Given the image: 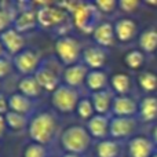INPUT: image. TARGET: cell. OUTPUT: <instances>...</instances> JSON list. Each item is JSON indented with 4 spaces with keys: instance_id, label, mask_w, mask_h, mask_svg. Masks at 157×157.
<instances>
[{
    "instance_id": "obj_35",
    "label": "cell",
    "mask_w": 157,
    "mask_h": 157,
    "mask_svg": "<svg viewBox=\"0 0 157 157\" xmlns=\"http://www.w3.org/2000/svg\"><path fill=\"white\" fill-rule=\"evenodd\" d=\"M13 68H14V65H13V62H11L8 58H6V57L0 58V78L7 77L8 75L11 73Z\"/></svg>"
},
{
    "instance_id": "obj_9",
    "label": "cell",
    "mask_w": 157,
    "mask_h": 157,
    "mask_svg": "<svg viewBox=\"0 0 157 157\" xmlns=\"http://www.w3.org/2000/svg\"><path fill=\"white\" fill-rule=\"evenodd\" d=\"M83 63L90 71H101L108 61V52L99 46H91L83 50Z\"/></svg>"
},
{
    "instance_id": "obj_12",
    "label": "cell",
    "mask_w": 157,
    "mask_h": 157,
    "mask_svg": "<svg viewBox=\"0 0 157 157\" xmlns=\"http://www.w3.org/2000/svg\"><path fill=\"white\" fill-rule=\"evenodd\" d=\"M0 41H2L3 47H4V51L8 54L17 55L25 50V37L22 33H19L17 29L10 28L6 32H3L0 35Z\"/></svg>"
},
{
    "instance_id": "obj_25",
    "label": "cell",
    "mask_w": 157,
    "mask_h": 157,
    "mask_svg": "<svg viewBox=\"0 0 157 157\" xmlns=\"http://www.w3.org/2000/svg\"><path fill=\"white\" fill-rule=\"evenodd\" d=\"M110 86L117 95H128V92H130V90H131L130 75L123 73V72L114 73L110 78Z\"/></svg>"
},
{
    "instance_id": "obj_16",
    "label": "cell",
    "mask_w": 157,
    "mask_h": 157,
    "mask_svg": "<svg viewBox=\"0 0 157 157\" xmlns=\"http://www.w3.org/2000/svg\"><path fill=\"white\" fill-rule=\"evenodd\" d=\"M37 25H39L37 10L29 8V10L19 11V13L15 14L13 28L18 30L19 33H26V32H30L32 29H35Z\"/></svg>"
},
{
    "instance_id": "obj_1",
    "label": "cell",
    "mask_w": 157,
    "mask_h": 157,
    "mask_svg": "<svg viewBox=\"0 0 157 157\" xmlns=\"http://www.w3.org/2000/svg\"><path fill=\"white\" fill-rule=\"evenodd\" d=\"M58 131V120L51 112H39L33 114L28 124V134L32 142L48 145Z\"/></svg>"
},
{
    "instance_id": "obj_6",
    "label": "cell",
    "mask_w": 157,
    "mask_h": 157,
    "mask_svg": "<svg viewBox=\"0 0 157 157\" xmlns=\"http://www.w3.org/2000/svg\"><path fill=\"white\" fill-rule=\"evenodd\" d=\"M37 22L44 29L61 28L68 22V11L59 4H43L37 8Z\"/></svg>"
},
{
    "instance_id": "obj_27",
    "label": "cell",
    "mask_w": 157,
    "mask_h": 157,
    "mask_svg": "<svg viewBox=\"0 0 157 157\" xmlns=\"http://www.w3.org/2000/svg\"><path fill=\"white\" fill-rule=\"evenodd\" d=\"M6 124H7V128L13 131H21L24 130L25 127H28L29 121H28V117L24 116V114L15 113V112H8L6 114Z\"/></svg>"
},
{
    "instance_id": "obj_22",
    "label": "cell",
    "mask_w": 157,
    "mask_h": 157,
    "mask_svg": "<svg viewBox=\"0 0 157 157\" xmlns=\"http://www.w3.org/2000/svg\"><path fill=\"white\" fill-rule=\"evenodd\" d=\"M41 91H43V88L40 87L39 81L36 80L35 75L33 76H24L18 81V92H21L22 95L30 98V99L37 98L41 94Z\"/></svg>"
},
{
    "instance_id": "obj_19",
    "label": "cell",
    "mask_w": 157,
    "mask_h": 157,
    "mask_svg": "<svg viewBox=\"0 0 157 157\" xmlns=\"http://www.w3.org/2000/svg\"><path fill=\"white\" fill-rule=\"evenodd\" d=\"M91 101H92V105H94L95 113L108 116L109 112H112L114 95L109 90H102V91H98V92H92Z\"/></svg>"
},
{
    "instance_id": "obj_39",
    "label": "cell",
    "mask_w": 157,
    "mask_h": 157,
    "mask_svg": "<svg viewBox=\"0 0 157 157\" xmlns=\"http://www.w3.org/2000/svg\"><path fill=\"white\" fill-rule=\"evenodd\" d=\"M4 47H3V44H2V41H0V58L2 57H4Z\"/></svg>"
},
{
    "instance_id": "obj_14",
    "label": "cell",
    "mask_w": 157,
    "mask_h": 157,
    "mask_svg": "<svg viewBox=\"0 0 157 157\" xmlns=\"http://www.w3.org/2000/svg\"><path fill=\"white\" fill-rule=\"evenodd\" d=\"M36 80L39 81L40 87L44 90V91H48V92H54L58 87L61 86L59 83V76L58 73L55 72V69L50 68L48 65H40V68L37 69V72L35 73Z\"/></svg>"
},
{
    "instance_id": "obj_29",
    "label": "cell",
    "mask_w": 157,
    "mask_h": 157,
    "mask_svg": "<svg viewBox=\"0 0 157 157\" xmlns=\"http://www.w3.org/2000/svg\"><path fill=\"white\" fill-rule=\"evenodd\" d=\"M124 63L125 66H128L132 71H138L145 63V52L141 51V50H131L125 54Z\"/></svg>"
},
{
    "instance_id": "obj_24",
    "label": "cell",
    "mask_w": 157,
    "mask_h": 157,
    "mask_svg": "<svg viewBox=\"0 0 157 157\" xmlns=\"http://www.w3.org/2000/svg\"><path fill=\"white\" fill-rule=\"evenodd\" d=\"M108 84V75L101 69V71H90L86 78V86L91 92H98L106 90Z\"/></svg>"
},
{
    "instance_id": "obj_38",
    "label": "cell",
    "mask_w": 157,
    "mask_h": 157,
    "mask_svg": "<svg viewBox=\"0 0 157 157\" xmlns=\"http://www.w3.org/2000/svg\"><path fill=\"white\" fill-rule=\"evenodd\" d=\"M152 141H153V144H155V146L157 147V124L155 125V128H153V131H152Z\"/></svg>"
},
{
    "instance_id": "obj_21",
    "label": "cell",
    "mask_w": 157,
    "mask_h": 157,
    "mask_svg": "<svg viewBox=\"0 0 157 157\" xmlns=\"http://www.w3.org/2000/svg\"><path fill=\"white\" fill-rule=\"evenodd\" d=\"M8 106H10L11 112L28 116L33 110V101L22 95L21 92H14L8 97Z\"/></svg>"
},
{
    "instance_id": "obj_43",
    "label": "cell",
    "mask_w": 157,
    "mask_h": 157,
    "mask_svg": "<svg viewBox=\"0 0 157 157\" xmlns=\"http://www.w3.org/2000/svg\"><path fill=\"white\" fill-rule=\"evenodd\" d=\"M156 57H157V51H156Z\"/></svg>"
},
{
    "instance_id": "obj_8",
    "label": "cell",
    "mask_w": 157,
    "mask_h": 157,
    "mask_svg": "<svg viewBox=\"0 0 157 157\" xmlns=\"http://www.w3.org/2000/svg\"><path fill=\"white\" fill-rule=\"evenodd\" d=\"M136 130V121L134 117H113L110 120V132L113 139L130 138Z\"/></svg>"
},
{
    "instance_id": "obj_30",
    "label": "cell",
    "mask_w": 157,
    "mask_h": 157,
    "mask_svg": "<svg viewBox=\"0 0 157 157\" xmlns=\"http://www.w3.org/2000/svg\"><path fill=\"white\" fill-rule=\"evenodd\" d=\"M76 112L78 114V117L83 120H87L88 121L92 116H95V109H94V105H92V101L91 98H81L77 103V108H76Z\"/></svg>"
},
{
    "instance_id": "obj_10",
    "label": "cell",
    "mask_w": 157,
    "mask_h": 157,
    "mask_svg": "<svg viewBox=\"0 0 157 157\" xmlns=\"http://www.w3.org/2000/svg\"><path fill=\"white\" fill-rule=\"evenodd\" d=\"M139 103L130 95H116L112 105L114 117H134L138 114Z\"/></svg>"
},
{
    "instance_id": "obj_18",
    "label": "cell",
    "mask_w": 157,
    "mask_h": 157,
    "mask_svg": "<svg viewBox=\"0 0 157 157\" xmlns=\"http://www.w3.org/2000/svg\"><path fill=\"white\" fill-rule=\"evenodd\" d=\"M92 39L97 43V46L102 47V48L113 46L116 41L114 25H112L110 22H101L92 32Z\"/></svg>"
},
{
    "instance_id": "obj_15",
    "label": "cell",
    "mask_w": 157,
    "mask_h": 157,
    "mask_svg": "<svg viewBox=\"0 0 157 157\" xmlns=\"http://www.w3.org/2000/svg\"><path fill=\"white\" fill-rule=\"evenodd\" d=\"M90 69L84 63H75L72 66H66L63 71V84L73 88H78L86 84V78Z\"/></svg>"
},
{
    "instance_id": "obj_5",
    "label": "cell",
    "mask_w": 157,
    "mask_h": 157,
    "mask_svg": "<svg viewBox=\"0 0 157 157\" xmlns=\"http://www.w3.org/2000/svg\"><path fill=\"white\" fill-rule=\"evenodd\" d=\"M80 94L77 88L69 87L66 84H61L57 90L51 94V105L59 113H73L76 112L77 103L80 101Z\"/></svg>"
},
{
    "instance_id": "obj_23",
    "label": "cell",
    "mask_w": 157,
    "mask_h": 157,
    "mask_svg": "<svg viewBox=\"0 0 157 157\" xmlns=\"http://www.w3.org/2000/svg\"><path fill=\"white\" fill-rule=\"evenodd\" d=\"M139 50L144 52H156L157 51V29L147 28L141 32L138 37Z\"/></svg>"
},
{
    "instance_id": "obj_33",
    "label": "cell",
    "mask_w": 157,
    "mask_h": 157,
    "mask_svg": "<svg viewBox=\"0 0 157 157\" xmlns=\"http://www.w3.org/2000/svg\"><path fill=\"white\" fill-rule=\"evenodd\" d=\"M94 4L101 14H112L119 7V3L116 0H98Z\"/></svg>"
},
{
    "instance_id": "obj_3",
    "label": "cell",
    "mask_w": 157,
    "mask_h": 157,
    "mask_svg": "<svg viewBox=\"0 0 157 157\" xmlns=\"http://www.w3.org/2000/svg\"><path fill=\"white\" fill-rule=\"evenodd\" d=\"M73 24L80 32L92 33L95 28L101 24V13L95 7L94 3H81L78 2L76 8L72 11Z\"/></svg>"
},
{
    "instance_id": "obj_2",
    "label": "cell",
    "mask_w": 157,
    "mask_h": 157,
    "mask_svg": "<svg viewBox=\"0 0 157 157\" xmlns=\"http://www.w3.org/2000/svg\"><path fill=\"white\" fill-rule=\"evenodd\" d=\"M91 135L88 134L86 127L81 125H69L61 134V146L65 153H73V155H83L88 150L91 145Z\"/></svg>"
},
{
    "instance_id": "obj_28",
    "label": "cell",
    "mask_w": 157,
    "mask_h": 157,
    "mask_svg": "<svg viewBox=\"0 0 157 157\" xmlns=\"http://www.w3.org/2000/svg\"><path fill=\"white\" fill-rule=\"evenodd\" d=\"M138 84L145 92H153L157 90V75L155 72L145 71L138 75Z\"/></svg>"
},
{
    "instance_id": "obj_41",
    "label": "cell",
    "mask_w": 157,
    "mask_h": 157,
    "mask_svg": "<svg viewBox=\"0 0 157 157\" xmlns=\"http://www.w3.org/2000/svg\"><path fill=\"white\" fill-rule=\"evenodd\" d=\"M145 4H149V6H157V2H146Z\"/></svg>"
},
{
    "instance_id": "obj_40",
    "label": "cell",
    "mask_w": 157,
    "mask_h": 157,
    "mask_svg": "<svg viewBox=\"0 0 157 157\" xmlns=\"http://www.w3.org/2000/svg\"><path fill=\"white\" fill-rule=\"evenodd\" d=\"M62 157H80L78 155H73V153H65Z\"/></svg>"
},
{
    "instance_id": "obj_42",
    "label": "cell",
    "mask_w": 157,
    "mask_h": 157,
    "mask_svg": "<svg viewBox=\"0 0 157 157\" xmlns=\"http://www.w3.org/2000/svg\"><path fill=\"white\" fill-rule=\"evenodd\" d=\"M152 157H157V150H156L155 153H153V156H152Z\"/></svg>"
},
{
    "instance_id": "obj_34",
    "label": "cell",
    "mask_w": 157,
    "mask_h": 157,
    "mask_svg": "<svg viewBox=\"0 0 157 157\" xmlns=\"http://www.w3.org/2000/svg\"><path fill=\"white\" fill-rule=\"evenodd\" d=\"M141 4L142 3L138 2V0H121V2H119V8L123 10L124 13L130 14L138 10L141 7Z\"/></svg>"
},
{
    "instance_id": "obj_4",
    "label": "cell",
    "mask_w": 157,
    "mask_h": 157,
    "mask_svg": "<svg viewBox=\"0 0 157 157\" xmlns=\"http://www.w3.org/2000/svg\"><path fill=\"white\" fill-rule=\"evenodd\" d=\"M55 54L63 65L72 66L75 63H78L83 50L80 41L76 37L71 35H62L55 41Z\"/></svg>"
},
{
    "instance_id": "obj_7",
    "label": "cell",
    "mask_w": 157,
    "mask_h": 157,
    "mask_svg": "<svg viewBox=\"0 0 157 157\" xmlns=\"http://www.w3.org/2000/svg\"><path fill=\"white\" fill-rule=\"evenodd\" d=\"M13 65L24 76H33L40 68V57L35 50L25 48L19 54L14 55Z\"/></svg>"
},
{
    "instance_id": "obj_26",
    "label": "cell",
    "mask_w": 157,
    "mask_h": 157,
    "mask_svg": "<svg viewBox=\"0 0 157 157\" xmlns=\"http://www.w3.org/2000/svg\"><path fill=\"white\" fill-rule=\"evenodd\" d=\"M97 156L98 157H119L120 156V145L114 139H102L97 145Z\"/></svg>"
},
{
    "instance_id": "obj_36",
    "label": "cell",
    "mask_w": 157,
    "mask_h": 157,
    "mask_svg": "<svg viewBox=\"0 0 157 157\" xmlns=\"http://www.w3.org/2000/svg\"><path fill=\"white\" fill-rule=\"evenodd\" d=\"M10 112V106H8V98H6L3 94H0V114L6 116Z\"/></svg>"
},
{
    "instance_id": "obj_17",
    "label": "cell",
    "mask_w": 157,
    "mask_h": 157,
    "mask_svg": "<svg viewBox=\"0 0 157 157\" xmlns=\"http://www.w3.org/2000/svg\"><path fill=\"white\" fill-rule=\"evenodd\" d=\"M116 40L120 43H128L138 33V25L132 18H120L114 24Z\"/></svg>"
},
{
    "instance_id": "obj_32",
    "label": "cell",
    "mask_w": 157,
    "mask_h": 157,
    "mask_svg": "<svg viewBox=\"0 0 157 157\" xmlns=\"http://www.w3.org/2000/svg\"><path fill=\"white\" fill-rule=\"evenodd\" d=\"M24 157H47V149L44 145L30 142L24 150Z\"/></svg>"
},
{
    "instance_id": "obj_11",
    "label": "cell",
    "mask_w": 157,
    "mask_h": 157,
    "mask_svg": "<svg viewBox=\"0 0 157 157\" xmlns=\"http://www.w3.org/2000/svg\"><path fill=\"white\" fill-rule=\"evenodd\" d=\"M155 144L145 135L132 136L128 142V155L130 157H152L156 152Z\"/></svg>"
},
{
    "instance_id": "obj_13",
    "label": "cell",
    "mask_w": 157,
    "mask_h": 157,
    "mask_svg": "<svg viewBox=\"0 0 157 157\" xmlns=\"http://www.w3.org/2000/svg\"><path fill=\"white\" fill-rule=\"evenodd\" d=\"M87 131L95 139H106V136L110 132V119L103 114H95L87 121Z\"/></svg>"
},
{
    "instance_id": "obj_20",
    "label": "cell",
    "mask_w": 157,
    "mask_h": 157,
    "mask_svg": "<svg viewBox=\"0 0 157 157\" xmlns=\"http://www.w3.org/2000/svg\"><path fill=\"white\" fill-rule=\"evenodd\" d=\"M138 114L145 123H152L157 120V97L146 95L142 98L138 106Z\"/></svg>"
},
{
    "instance_id": "obj_31",
    "label": "cell",
    "mask_w": 157,
    "mask_h": 157,
    "mask_svg": "<svg viewBox=\"0 0 157 157\" xmlns=\"http://www.w3.org/2000/svg\"><path fill=\"white\" fill-rule=\"evenodd\" d=\"M14 18H15V14L11 13L10 8L0 7V35L7 29L13 28Z\"/></svg>"
},
{
    "instance_id": "obj_44",
    "label": "cell",
    "mask_w": 157,
    "mask_h": 157,
    "mask_svg": "<svg viewBox=\"0 0 157 157\" xmlns=\"http://www.w3.org/2000/svg\"><path fill=\"white\" fill-rule=\"evenodd\" d=\"M0 88H2V84H0Z\"/></svg>"
},
{
    "instance_id": "obj_37",
    "label": "cell",
    "mask_w": 157,
    "mask_h": 157,
    "mask_svg": "<svg viewBox=\"0 0 157 157\" xmlns=\"http://www.w3.org/2000/svg\"><path fill=\"white\" fill-rule=\"evenodd\" d=\"M6 130H7V124H6V117L0 114V138L4 135Z\"/></svg>"
}]
</instances>
